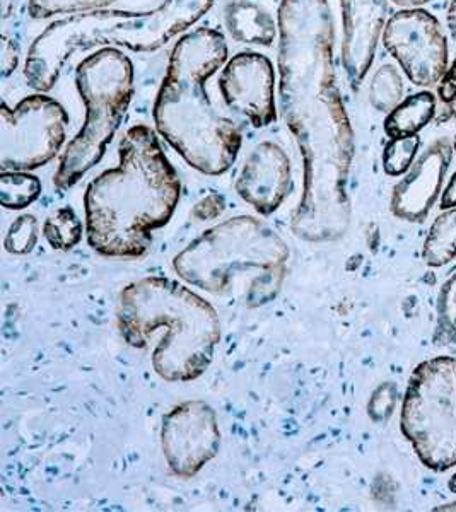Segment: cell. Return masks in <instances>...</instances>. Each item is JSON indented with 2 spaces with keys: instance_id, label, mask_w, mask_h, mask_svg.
<instances>
[{
  "instance_id": "33",
  "label": "cell",
  "mask_w": 456,
  "mask_h": 512,
  "mask_svg": "<svg viewBox=\"0 0 456 512\" xmlns=\"http://www.w3.org/2000/svg\"><path fill=\"white\" fill-rule=\"evenodd\" d=\"M450 490L456 494V475H453V478L450 480Z\"/></svg>"
},
{
  "instance_id": "30",
  "label": "cell",
  "mask_w": 456,
  "mask_h": 512,
  "mask_svg": "<svg viewBox=\"0 0 456 512\" xmlns=\"http://www.w3.org/2000/svg\"><path fill=\"white\" fill-rule=\"evenodd\" d=\"M448 26H450L451 36L456 41V0L451 2L450 11H448Z\"/></svg>"
},
{
  "instance_id": "31",
  "label": "cell",
  "mask_w": 456,
  "mask_h": 512,
  "mask_svg": "<svg viewBox=\"0 0 456 512\" xmlns=\"http://www.w3.org/2000/svg\"><path fill=\"white\" fill-rule=\"evenodd\" d=\"M393 2L400 7H417L424 6V4L431 2V0H393Z\"/></svg>"
},
{
  "instance_id": "12",
  "label": "cell",
  "mask_w": 456,
  "mask_h": 512,
  "mask_svg": "<svg viewBox=\"0 0 456 512\" xmlns=\"http://www.w3.org/2000/svg\"><path fill=\"white\" fill-rule=\"evenodd\" d=\"M219 89L229 110L246 118L253 127H269L275 122L274 65L262 53L234 55L221 72Z\"/></svg>"
},
{
  "instance_id": "2",
  "label": "cell",
  "mask_w": 456,
  "mask_h": 512,
  "mask_svg": "<svg viewBox=\"0 0 456 512\" xmlns=\"http://www.w3.org/2000/svg\"><path fill=\"white\" fill-rule=\"evenodd\" d=\"M118 158L117 166L91 181L84 193L88 243L108 258H141L152 233L175 214L182 188L147 125L127 130Z\"/></svg>"
},
{
  "instance_id": "32",
  "label": "cell",
  "mask_w": 456,
  "mask_h": 512,
  "mask_svg": "<svg viewBox=\"0 0 456 512\" xmlns=\"http://www.w3.org/2000/svg\"><path fill=\"white\" fill-rule=\"evenodd\" d=\"M438 511H456V504H448V506L438 507Z\"/></svg>"
},
{
  "instance_id": "27",
  "label": "cell",
  "mask_w": 456,
  "mask_h": 512,
  "mask_svg": "<svg viewBox=\"0 0 456 512\" xmlns=\"http://www.w3.org/2000/svg\"><path fill=\"white\" fill-rule=\"evenodd\" d=\"M19 65V47L7 36L0 38V76L6 81Z\"/></svg>"
},
{
  "instance_id": "9",
  "label": "cell",
  "mask_w": 456,
  "mask_h": 512,
  "mask_svg": "<svg viewBox=\"0 0 456 512\" xmlns=\"http://www.w3.org/2000/svg\"><path fill=\"white\" fill-rule=\"evenodd\" d=\"M139 12L98 11L74 12L50 24L31 45L24 64V77L31 89L48 93L59 81L67 60L79 50L105 45L103 36L120 24L135 18Z\"/></svg>"
},
{
  "instance_id": "14",
  "label": "cell",
  "mask_w": 456,
  "mask_h": 512,
  "mask_svg": "<svg viewBox=\"0 0 456 512\" xmlns=\"http://www.w3.org/2000/svg\"><path fill=\"white\" fill-rule=\"evenodd\" d=\"M291 161L275 142H260L246 156L236 193L262 216H270L281 207L291 190Z\"/></svg>"
},
{
  "instance_id": "29",
  "label": "cell",
  "mask_w": 456,
  "mask_h": 512,
  "mask_svg": "<svg viewBox=\"0 0 456 512\" xmlns=\"http://www.w3.org/2000/svg\"><path fill=\"white\" fill-rule=\"evenodd\" d=\"M441 207L446 210L455 209L456 207V173L451 176L450 183H448V187H446L445 193H443Z\"/></svg>"
},
{
  "instance_id": "22",
  "label": "cell",
  "mask_w": 456,
  "mask_h": 512,
  "mask_svg": "<svg viewBox=\"0 0 456 512\" xmlns=\"http://www.w3.org/2000/svg\"><path fill=\"white\" fill-rule=\"evenodd\" d=\"M404 81L393 65H381L376 70L371 86H369V101L378 111H392L402 103Z\"/></svg>"
},
{
  "instance_id": "5",
  "label": "cell",
  "mask_w": 456,
  "mask_h": 512,
  "mask_svg": "<svg viewBox=\"0 0 456 512\" xmlns=\"http://www.w3.org/2000/svg\"><path fill=\"white\" fill-rule=\"evenodd\" d=\"M289 248L257 217L240 216L207 229L180 251L173 268L187 284L248 308L274 301L286 280Z\"/></svg>"
},
{
  "instance_id": "25",
  "label": "cell",
  "mask_w": 456,
  "mask_h": 512,
  "mask_svg": "<svg viewBox=\"0 0 456 512\" xmlns=\"http://www.w3.org/2000/svg\"><path fill=\"white\" fill-rule=\"evenodd\" d=\"M438 338H456V274L446 280L438 296Z\"/></svg>"
},
{
  "instance_id": "28",
  "label": "cell",
  "mask_w": 456,
  "mask_h": 512,
  "mask_svg": "<svg viewBox=\"0 0 456 512\" xmlns=\"http://www.w3.org/2000/svg\"><path fill=\"white\" fill-rule=\"evenodd\" d=\"M439 96L446 103H450L456 98V60L451 65V69H448L446 76L443 77V81L439 84Z\"/></svg>"
},
{
  "instance_id": "17",
  "label": "cell",
  "mask_w": 456,
  "mask_h": 512,
  "mask_svg": "<svg viewBox=\"0 0 456 512\" xmlns=\"http://www.w3.org/2000/svg\"><path fill=\"white\" fill-rule=\"evenodd\" d=\"M224 23L238 43L270 47L277 36V26L270 12L252 0H233L224 9Z\"/></svg>"
},
{
  "instance_id": "1",
  "label": "cell",
  "mask_w": 456,
  "mask_h": 512,
  "mask_svg": "<svg viewBox=\"0 0 456 512\" xmlns=\"http://www.w3.org/2000/svg\"><path fill=\"white\" fill-rule=\"evenodd\" d=\"M279 35L282 115L303 158V198L293 231L313 243L334 241L349 224L345 180L352 132L335 86L328 0H281Z\"/></svg>"
},
{
  "instance_id": "26",
  "label": "cell",
  "mask_w": 456,
  "mask_h": 512,
  "mask_svg": "<svg viewBox=\"0 0 456 512\" xmlns=\"http://www.w3.org/2000/svg\"><path fill=\"white\" fill-rule=\"evenodd\" d=\"M38 243V221L35 216H21L12 224L7 233L4 246L12 255L31 253Z\"/></svg>"
},
{
  "instance_id": "13",
  "label": "cell",
  "mask_w": 456,
  "mask_h": 512,
  "mask_svg": "<svg viewBox=\"0 0 456 512\" xmlns=\"http://www.w3.org/2000/svg\"><path fill=\"white\" fill-rule=\"evenodd\" d=\"M212 6L214 0H164L156 11L139 12L127 23L105 33L103 40L132 52H156L204 18Z\"/></svg>"
},
{
  "instance_id": "8",
  "label": "cell",
  "mask_w": 456,
  "mask_h": 512,
  "mask_svg": "<svg viewBox=\"0 0 456 512\" xmlns=\"http://www.w3.org/2000/svg\"><path fill=\"white\" fill-rule=\"evenodd\" d=\"M69 115L59 101L33 94L14 108H0V168L33 171L50 163L67 137Z\"/></svg>"
},
{
  "instance_id": "16",
  "label": "cell",
  "mask_w": 456,
  "mask_h": 512,
  "mask_svg": "<svg viewBox=\"0 0 456 512\" xmlns=\"http://www.w3.org/2000/svg\"><path fill=\"white\" fill-rule=\"evenodd\" d=\"M340 6L344 19L342 62L347 79L357 89L375 60L385 28L386 0H340Z\"/></svg>"
},
{
  "instance_id": "4",
  "label": "cell",
  "mask_w": 456,
  "mask_h": 512,
  "mask_svg": "<svg viewBox=\"0 0 456 512\" xmlns=\"http://www.w3.org/2000/svg\"><path fill=\"white\" fill-rule=\"evenodd\" d=\"M118 326L134 349H147L158 337L152 367L168 383L200 378L221 342L216 308L168 277H144L125 287L118 303Z\"/></svg>"
},
{
  "instance_id": "18",
  "label": "cell",
  "mask_w": 456,
  "mask_h": 512,
  "mask_svg": "<svg viewBox=\"0 0 456 512\" xmlns=\"http://www.w3.org/2000/svg\"><path fill=\"white\" fill-rule=\"evenodd\" d=\"M436 113L434 94L417 93L404 99L397 108H393L385 120V132L392 139L417 135Z\"/></svg>"
},
{
  "instance_id": "23",
  "label": "cell",
  "mask_w": 456,
  "mask_h": 512,
  "mask_svg": "<svg viewBox=\"0 0 456 512\" xmlns=\"http://www.w3.org/2000/svg\"><path fill=\"white\" fill-rule=\"evenodd\" d=\"M419 147H421V137L417 135L392 139L383 152V169L386 175H405L412 168Z\"/></svg>"
},
{
  "instance_id": "24",
  "label": "cell",
  "mask_w": 456,
  "mask_h": 512,
  "mask_svg": "<svg viewBox=\"0 0 456 512\" xmlns=\"http://www.w3.org/2000/svg\"><path fill=\"white\" fill-rule=\"evenodd\" d=\"M118 0H30L28 11L31 18L47 19L55 14L98 11L112 6Z\"/></svg>"
},
{
  "instance_id": "10",
  "label": "cell",
  "mask_w": 456,
  "mask_h": 512,
  "mask_svg": "<svg viewBox=\"0 0 456 512\" xmlns=\"http://www.w3.org/2000/svg\"><path fill=\"white\" fill-rule=\"evenodd\" d=\"M383 45L416 86L431 88L446 76V38L438 19L427 11L393 14L383 31Z\"/></svg>"
},
{
  "instance_id": "6",
  "label": "cell",
  "mask_w": 456,
  "mask_h": 512,
  "mask_svg": "<svg viewBox=\"0 0 456 512\" xmlns=\"http://www.w3.org/2000/svg\"><path fill=\"white\" fill-rule=\"evenodd\" d=\"M76 86L86 105V120L65 149L55 185L74 187L105 156L134 94V65L117 48H103L77 65Z\"/></svg>"
},
{
  "instance_id": "19",
  "label": "cell",
  "mask_w": 456,
  "mask_h": 512,
  "mask_svg": "<svg viewBox=\"0 0 456 512\" xmlns=\"http://www.w3.org/2000/svg\"><path fill=\"white\" fill-rule=\"evenodd\" d=\"M422 258L431 267H443L456 258V207L433 222L424 241Z\"/></svg>"
},
{
  "instance_id": "34",
  "label": "cell",
  "mask_w": 456,
  "mask_h": 512,
  "mask_svg": "<svg viewBox=\"0 0 456 512\" xmlns=\"http://www.w3.org/2000/svg\"><path fill=\"white\" fill-rule=\"evenodd\" d=\"M455 154H456V139H455Z\"/></svg>"
},
{
  "instance_id": "21",
  "label": "cell",
  "mask_w": 456,
  "mask_h": 512,
  "mask_svg": "<svg viewBox=\"0 0 456 512\" xmlns=\"http://www.w3.org/2000/svg\"><path fill=\"white\" fill-rule=\"evenodd\" d=\"M43 234L53 250H71L82 238L81 219L71 207H62L48 217Z\"/></svg>"
},
{
  "instance_id": "20",
  "label": "cell",
  "mask_w": 456,
  "mask_h": 512,
  "mask_svg": "<svg viewBox=\"0 0 456 512\" xmlns=\"http://www.w3.org/2000/svg\"><path fill=\"white\" fill-rule=\"evenodd\" d=\"M41 181L28 171H2L0 175V204L11 210L26 209L38 200Z\"/></svg>"
},
{
  "instance_id": "11",
  "label": "cell",
  "mask_w": 456,
  "mask_h": 512,
  "mask_svg": "<svg viewBox=\"0 0 456 512\" xmlns=\"http://www.w3.org/2000/svg\"><path fill=\"white\" fill-rule=\"evenodd\" d=\"M161 446L176 477H195L219 453L221 431L216 410L202 400L176 405L163 417Z\"/></svg>"
},
{
  "instance_id": "3",
  "label": "cell",
  "mask_w": 456,
  "mask_h": 512,
  "mask_svg": "<svg viewBox=\"0 0 456 512\" xmlns=\"http://www.w3.org/2000/svg\"><path fill=\"white\" fill-rule=\"evenodd\" d=\"M228 59L224 36L197 28L176 43L154 103L159 134L188 166L209 176L224 175L238 158L241 134L233 120L212 106L207 81Z\"/></svg>"
},
{
  "instance_id": "7",
  "label": "cell",
  "mask_w": 456,
  "mask_h": 512,
  "mask_svg": "<svg viewBox=\"0 0 456 512\" xmlns=\"http://www.w3.org/2000/svg\"><path fill=\"white\" fill-rule=\"evenodd\" d=\"M400 427L422 465L434 472L456 466V359L434 357L417 366Z\"/></svg>"
},
{
  "instance_id": "15",
  "label": "cell",
  "mask_w": 456,
  "mask_h": 512,
  "mask_svg": "<svg viewBox=\"0 0 456 512\" xmlns=\"http://www.w3.org/2000/svg\"><path fill=\"white\" fill-rule=\"evenodd\" d=\"M451 158L453 147L450 140L434 142L414 164V168H410L404 180L393 188V214L404 221H424L439 197Z\"/></svg>"
}]
</instances>
